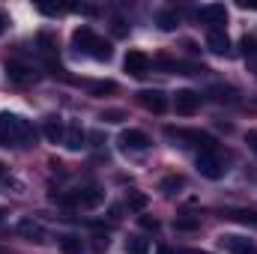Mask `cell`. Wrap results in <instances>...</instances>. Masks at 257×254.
Masks as SVG:
<instances>
[{
  "instance_id": "obj_7",
  "label": "cell",
  "mask_w": 257,
  "mask_h": 254,
  "mask_svg": "<svg viewBox=\"0 0 257 254\" xmlns=\"http://www.w3.org/2000/svg\"><path fill=\"white\" fill-rule=\"evenodd\" d=\"M6 72H9V81H15V84H33L39 78V72L33 66L21 63V60H9L6 63Z\"/></svg>"
},
{
  "instance_id": "obj_33",
  "label": "cell",
  "mask_w": 257,
  "mask_h": 254,
  "mask_svg": "<svg viewBox=\"0 0 257 254\" xmlns=\"http://www.w3.org/2000/svg\"><path fill=\"white\" fill-rule=\"evenodd\" d=\"M0 180H3V165H0Z\"/></svg>"
},
{
  "instance_id": "obj_10",
  "label": "cell",
  "mask_w": 257,
  "mask_h": 254,
  "mask_svg": "<svg viewBox=\"0 0 257 254\" xmlns=\"http://www.w3.org/2000/svg\"><path fill=\"white\" fill-rule=\"evenodd\" d=\"M206 48L212 54H227L230 51V36L224 33V27H209L206 33Z\"/></svg>"
},
{
  "instance_id": "obj_26",
  "label": "cell",
  "mask_w": 257,
  "mask_h": 254,
  "mask_svg": "<svg viewBox=\"0 0 257 254\" xmlns=\"http://www.w3.org/2000/svg\"><path fill=\"white\" fill-rule=\"evenodd\" d=\"M123 117H126L123 111H105V114H102V120H105V123H120Z\"/></svg>"
},
{
  "instance_id": "obj_21",
  "label": "cell",
  "mask_w": 257,
  "mask_h": 254,
  "mask_svg": "<svg viewBox=\"0 0 257 254\" xmlns=\"http://www.w3.org/2000/svg\"><path fill=\"white\" fill-rule=\"evenodd\" d=\"M230 218H236V221H242V224H257V212H248V209H233Z\"/></svg>"
},
{
  "instance_id": "obj_19",
  "label": "cell",
  "mask_w": 257,
  "mask_h": 254,
  "mask_svg": "<svg viewBox=\"0 0 257 254\" xmlns=\"http://www.w3.org/2000/svg\"><path fill=\"white\" fill-rule=\"evenodd\" d=\"M183 186H186V180H183V177H165L159 189L165 191V194H177V191L183 189Z\"/></svg>"
},
{
  "instance_id": "obj_4",
  "label": "cell",
  "mask_w": 257,
  "mask_h": 254,
  "mask_svg": "<svg viewBox=\"0 0 257 254\" xmlns=\"http://www.w3.org/2000/svg\"><path fill=\"white\" fill-rule=\"evenodd\" d=\"M197 171H200L206 180L224 177V159L218 156V150H203V153H197Z\"/></svg>"
},
{
  "instance_id": "obj_18",
  "label": "cell",
  "mask_w": 257,
  "mask_h": 254,
  "mask_svg": "<svg viewBox=\"0 0 257 254\" xmlns=\"http://www.w3.org/2000/svg\"><path fill=\"white\" fill-rule=\"evenodd\" d=\"M126 251L128 254H147V251H150V242H147V239H141V236H128V239H126Z\"/></svg>"
},
{
  "instance_id": "obj_22",
  "label": "cell",
  "mask_w": 257,
  "mask_h": 254,
  "mask_svg": "<svg viewBox=\"0 0 257 254\" xmlns=\"http://www.w3.org/2000/svg\"><path fill=\"white\" fill-rule=\"evenodd\" d=\"M114 90H117L114 81H96V84H90V93H96V96H102V93H114Z\"/></svg>"
},
{
  "instance_id": "obj_1",
  "label": "cell",
  "mask_w": 257,
  "mask_h": 254,
  "mask_svg": "<svg viewBox=\"0 0 257 254\" xmlns=\"http://www.w3.org/2000/svg\"><path fill=\"white\" fill-rule=\"evenodd\" d=\"M0 144L6 147H33L36 144V129L30 120L18 114H0Z\"/></svg>"
},
{
  "instance_id": "obj_11",
  "label": "cell",
  "mask_w": 257,
  "mask_h": 254,
  "mask_svg": "<svg viewBox=\"0 0 257 254\" xmlns=\"http://www.w3.org/2000/svg\"><path fill=\"white\" fill-rule=\"evenodd\" d=\"M120 144H123L126 150L144 153V150L150 147V138H147V132H141V129H126V132L120 135Z\"/></svg>"
},
{
  "instance_id": "obj_20",
  "label": "cell",
  "mask_w": 257,
  "mask_h": 254,
  "mask_svg": "<svg viewBox=\"0 0 257 254\" xmlns=\"http://www.w3.org/2000/svg\"><path fill=\"white\" fill-rule=\"evenodd\" d=\"M60 248H63V254H81L84 245H81L78 236H63V239H60Z\"/></svg>"
},
{
  "instance_id": "obj_32",
  "label": "cell",
  "mask_w": 257,
  "mask_h": 254,
  "mask_svg": "<svg viewBox=\"0 0 257 254\" xmlns=\"http://www.w3.org/2000/svg\"><path fill=\"white\" fill-rule=\"evenodd\" d=\"M239 6H242V9H257V3H251V0H242Z\"/></svg>"
},
{
  "instance_id": "obj_3",
  "label": "cell",
  "mask_w": 257,
  "mask_h": 254,
  "mask_svg": "<svg viewBox=\"0 0 257 254\" xmlns=\"http://www.w3.org/2000/svg\"><path fill=\"white\" fill-rule=\"evenodd\" d=\"M57 200L63 206H75V209H96L105 200V194L99 189H78V191H69V194H60Z\"/></svg>"
},
{
  "instance_id": "obj_16",
  "label": "cell",
  "mask_w": 257,
  "mask_h": 254,
  "mask_svg": "<svg viewBox=\"0 0 257 254\" xmlns=\"http://www.w3.org/2000/svg\"><path fill=\"white\" fill-rule=\"evenodd\" d=\"M147 203H150V197H147L144 191H128L126 206L132 209V212H144V209H147Z\"/></svg>"
},
{
  "instance_id": "obj_30",
  "label": "cell",
  "mask_w": 257,
  "mask_h": 254,
  "mask_svg": "<svg viewBox=\"0 0 257 254\" xmlns=\"http://www.w3.org/2000/svg\"><path fill=\"white\" fill-rule=\"evenodd\" d=\"M6 24H9V18H6V12H0V33L6 30Z\"/></svg>"
},
{
  "instance_id": "obj_27",
  "label": "cell",
  "mask_w": 257,
  "mask_h": 254,
  "mask_svg": "<svg viewBox=\"0 0 257 254\" xmlns=\"http://www.w3.org/2000/svg\"><path fill=\"white\" fill-rule=\"evenodd\" d=\"M138 221H141V227H144V230H159V221H156V218H150V215H141Z\"/></svg>"
},
{
  "instance_id": "obj_25",
  "label": "cell",
  "mask_w": 257,
  "mask_h": 254,
  "mask_svg": "<svg viewBox=\"0 0 257 254\" xmlns=\"http://www.w3.org/2000/svg\"><path fill=\"white\" fill-rule=\"evenodd\" d=\"M108 245H111V239H108V236H102V233H99V236H93V251H108Z\"/></svg>"
},
{
  "instance_id": "obj_5",
  "label": "cell",
  "mask_w": 257,
  "mask_h": 254,
  "mask_svg": "<svg viewBox=\"0 0 257 254\" xmlns=\"http://www.w3.org/2000/svg\"><path fill=\"white\" fill-rule=\"evenodd\" d=\"M218 245L224 248L227 254H257V245L245 236H236V233H224L218 236Z\"/></svg>"
},
{
  "instance_id": "obj_34",
  "label": "cell",
  "mask_w": 257,
  "mask_h": 254,
  "mask_svg": "<svg viewBox=\"0 0 257 254\" xmlns=\"http://www.w3.org/2000/svg\"><path fill=\"white\" fill-rule=\"evenodd\" d=\"M189 254H203V251H189Z\"/></svg>"
},
{
  "instance_id": "obj_15",
  "label": "cell",
  "mask_w": 257,
  "mask_h": 254,
  "mask_svg": "<svg viewBox=\"0 0 257 254\" xmlns=\"http://www.w3.org/2000/svg\"><path fill=\"white\" fill-rule=\"evenodd\" d=\"M84 138H87V135H84V129L81 126H69L66 129V138H63L66 150H72V153L81 150V147H84Z\"/></svg>"
},
{
  "instance_id": "obj_8",
  "label": "cell",
  "mask_w": 257,
  "mask_h": 254,
  "mask_svg": "<svg viewBox=\"0 0 257 254\" xmlns=\"http://www.w3.org/2000/svg\"><path fill=\"white\" fill-rule=\"evenodd\" d=\"M138 102L147 111H153V114H165L168 111V99H165L162 90H144V93H138Z\"/></svg>"
},
{
  "instance_id": "obj_29",
  "label": "cell",
  "mask_w": 257,
  "mask_h": 254,
  "mask_svg": "<svg viewBox=\"0 0 257 254\" xmlns=\"http://www.w3.org/2000/svg\"><path fill=\"white\" fill-rule=\"evenodd\" d=\"M156 254H183V251H177V248H168V245H162V248H159Z\"/></svg>"
},
{
  "instance_id": "obj_9",
  "label": "cell",
  "mask_w": 257,
  "mask_h": 254,
  "mask_svg": "<svg viewBox=\"0 0 257 254\" xmlns=\"http://www.w3.org/2000/svg\"><path fill=\"white\" fill-rule=\"evenodd\" d=\"M174 108H177V114H194L197 108H200V93H194V90H180L177 96H174Z\"/></svg>"
},
{
  "instance_id": "obj_13",
  "label": "cell",
  "mask_w": 257,
  "mask_h": 254,
  "mask_svg": "<svg viewBox=\"0 0 257 254\" xmlns=\"http://www.w3.org/2000/svg\"><path fill=\"white\" fill-rule=\"evenodd\" d=\"M18 233L24 239H33V242H45V227L36 218H21L18 221Z\"/></svg>"
},
{
  "instance_id": "obj_35",
  "label": "cell",
  "mask_w": 257,
  "mask_h": 254,
  "mask_svg": "<svg viewBox=\"0 0 257 254\" xmlns=\"http://www.w3.org/2000/svg\"><path fill=\"white\" fill-rule=\"evenodd\" d=\"M0 212H3V209H0Z\"/></svg>"
},
{
  "instance_id": "obj_12",
  "label": "cell",
  "mask_w": 257,
  "mask_h": 254,
  "mask_svg": "<svg viewBox=\"0 0 257 254\" xmlns=\"http://www.w3.org/2000/svg\"><path fill=\"white\" fill-rule=\"evenodd\" d=\"M123 66H126L128 75H135V78H144V75L150 72V60H147V54H141V51H128Z\"/></svg>"
},
{
  "instance_id": "obj_31",
  "label": "cell",
  "mask_w": 257,
  "mask_h": 254,
  "mask_svg": "<svg viewBox=\"0 0 257 254\" xmlns=\"http://www.w3.org/2000/svg\"><path fill=\"white\" fill-rule=\"evenodd\" d=\"M248 144L257 150V132H248Z\"/></svg>"
},
{
  "instance_id": "obj_28",
  "label": "cell",
  "mask_w": 257,
  "mask_h": 254,
  "mask_svg": "<svg viewBox=\"0 0 257 254\" xmlns=\"http://www.w3.org/2000/svg\"><path fill=\"white\" fill-rule=\"evenodd\" d=\"M111 24H114V33H117V36H126V21H123V18H114Z\"/></svg>"
},
{
  "instance_id": "obj_17",
  "label": "cell",
  "mask_w": 257,
  "mask_h": 254,
  "mask_svg": "<svg viewBox=\"0 0 257 254\" xmlns=\"http://www.w3.org/2000/svg\"><path fill=\"white\" fill-rule=\"evenodd\" d=\"M177 24H180V12L177 9H162L159 12V27L162 30H174Z\"/></svg>"
},
{
  "instance_id": "obj_14",
  "label": "cell",
  "mask_w": 257,
  "mask_h": 254,
  "mask_svg": "<svg viewBox=\"0 0 257 254\" xmlns=\"http://www.w3.org/2000/svg\"><path fill=\"white\" fill-rule=\"evenodd\" d=\"M42 132H45V138L51 141V144H63L66 138V129L60 123V117H48L45 123H42Z\"/></svg>"
},
{
  "instance_id": "obj_23",
  "label": "cell",
  "mask_w": 257,
  "mask_h": 254,
  "mask_svg": "<svg viewBox=\"0 0 257 254\" xmlns=\"http://www.w3.org/2000/svg\"><path fill=\"white\" fill-rule=\"evenodd\" d=\"M242 54L251 57V60H257V39L254 36H245V39H242Z\"/></svg>"
},
{
  "instance_id": "obj_6",
  "label": "cell",
  "mask_w": 257,
  "mask_h": 254,
  "mask_svg": "<svg viewBox=\"0 0 257 254\" xmlns=\"http://www.w3.org/2000/svg\"><path fill=\"white\" fill-rule=\"evenodd\" d=\"M194 18L203 21V24L221 27V24L227 21V9H224L221 3H206V6H200V9H194Z\"/></svg>"
},
{
  "instance_id": "obj_2",
  "label": "cell",
  "mask_w": 257,
  "mask_h": 254,
  "mask_svg": "<svg viewBox=\"0 0 257 254\" xmlns=\"http://www.w3.org/2000/svg\"><path fill=\"white\" fill-rule=\"evenodd\" d=\"M72 45L78 51H84L87 57H93V60H111V54H114L111 42H105L102 36H96L90 27H78L72 33Z\"/></svg>"
},
{
  "instance_id": "obj_24",
  "label": "cell",
  "mask_w": 257,
  "mask_h": 254,
  "mask_svg": "<svg viewBox=\"0 0 257 254\" xmlns=\"http://www.w3.org/2000/svg\"><path fill=\"white\" fill-rule=\"evenodd\" d=\"M197 224H200V221H197L194 215H180V218H177V230H194Z\"/></svg>"
}]
</instances>
